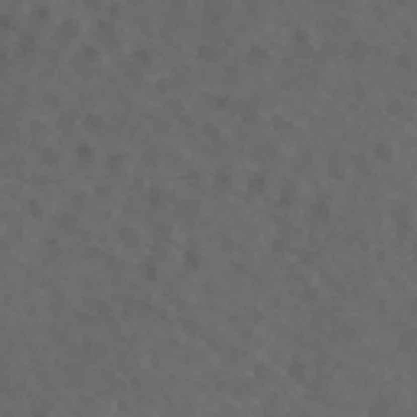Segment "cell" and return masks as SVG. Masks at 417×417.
I'll use <instances>...</instances> for the list:
<instances>
[{
    "label": "cell",
    "mask_w": 417,
    "mask_h": 417,
    "mask_svg": "<svg viewBox=\"0 0 417 417\" xmlns=\"http://www.w3.org/2000/svg\"><path fill=\"white\" fill-rule=\"evenodd\" d=\"M294 43H297V46H307V43H310L307 30H294Z\"/></svg>",
    "instance_id": "44dd1931"
},
{
    "label": "cell",
    "mask_w": 417,
    "mask_h": 417,
    "mask_svg": "<svg viewBox=\"0 0 417 417\" xmlns=\"http://www.w3.org/2000/svg\"><path fill=\"white\" fill-rule=\"evenodd\" d=\"M401 352H414L417 349V332L414 329H407V332H401Z\"/></svg>",
    "instance_id": "8992f818"
},
{
    "label": "cell",
    "mask_w": 417,
    "mask_h": 417,
    "mask_svg": "<svg viewBox=\"0 0 417 417\" xmlns=\"http://www.w3.org/2000/svg\"><path fill=\"white\" fill-rule=\"evenodd\" d=\"M26 212H30L33 219H39V215H43V205H39L36 199H26Z\"/></svg>",
    "instance_id": "e0dca14e"
},
{
    "label": "cell",
    "mask_w": 417,
    "mask_h": 417,
    "mask_svg": "<svg viewBox=\"0 0 417 417\" xmlns=\"http://www.w3.org/2000/svg\"><path fill=\"white\" fill-rule=\"evenodd\" d=\"M352 163H356L362 173H368V160H362V154H356V157H352Z\"/></svg>",
    "instance_id": "4316f807"
},
{
    "label": "cell",
    "mask_w": 417,
    "mask_h": 417,
    "mask_svg": "<svg viewBox=\"0 0 417 417\" xmlns=\"http://www.w3.org/2000/svg\"><path fill=\"white\" fill-rule=\"evenodd\" d=\"M147 199H150V205H163V202H166V192H163V189H150Z\"/></svg>",
    "instance_id": "2e32d148"
},
{
    "label": "cell",
    "mask_w": 417,
    "mask_h": 417,
    "mask_svg": "<svg viewBox=\"0 0 417 417\" xmlns=\"http://www.w3.org/2000/svg\"><path fill=\"white\" fill-rule=\"evenodd\" d=\"M391 215H394V222L401 225V232H404V228H407V219H411V212H407V202H394Z\"/></svg>",
    "instance_id": "277c9868"
},
{
    "label": "cell",
    "mask_w": 417,
    "mask_h": 417,
    "mask_svg": "<svg viewBox=\"0 0 417 417\" xmlns=\"http://www.w3.org/2000/svg\"><path fill=\"white\" fill-rule=\"evenodd\" d=\"M215 186H219V189H225V186H228V170H219V173H215Z\"/></svg>",
    "instance_id": "ffe728a7"
},
{
    "label": "cell",
    "mask_w": 417,
    "mask_h": 417,
    "mask_svg": "<svg viewBox=\"0 0 417 417\" xmlns=\"http://www.w3.org/2000/svg\"><path fill=\"white\" fill-rule=\"evenodd\" d=\"M372 154H375V160L388 163V160H391V144H385V141H375V144H372Z\"/></svg>",
    "instance_id": "5b68a950"
},
{
    "label": "cell",
    "mask_w": 417,
    "mask_h": 417,
    "mask_svg": "<svg viewBox=\"0 0 417 417\" xmlns=\"http://www.w3.org/2000/svg\"><path fill=\"white\" fill-rule=\"evenodd\" d=\"M349 55H352V59H362V55H365V43H362V39H352Z\"/></svg>",
    "instance_id": "9a60e30c"
},
{
    "label": "cell",
    "mask_w": 417,
    "mask_h": 417,
    "mask_svg": "<svg viewBox=\"0 0 417 417\" xmlns=\"http://www.w3.org/2000/svg\"><path fill=\"white\" fill-rule=\"evenodd\" d=\"M345 173V160H342V154H332L329 157V176H342Z\"/></svg>",
    "instance_id": "52a82bcc"
},
{
    "label": "cell",
    "mask_w": 417,
    "mask_h": 417,
    "mask_svg": "<svg viewBox=\"0 0 417 417\" xmlns=\"http://www.w3.org/2000/svg\"><path fill=\"white\" fill-rule=\"evenodd\" d=\"M43 163H52V166H55V163H59V154L46 147V150H43Z\"/></svg>",
    "instance_id": "7402d4cb"
},
{
    "label": "cell",
    "mask_w": 417,
    "mask_h": 417,
    "mask_svg": "<svg viewBox=\"0 0 417 417\" xmlns=\"http://www.w3.org/2000/svg\"><path fill=\"white\" fill-rule=\"evenodd\" d=\"M381 411H388V398H378L372 404V414H381Z\"/></svg>",
    "instance_id": "cb8c5ba5"
},
{
    "label": "cell",
    "mask_w": 417,
    "mask_h": 417,
    "mask_svg": "<svg viewBox=\"0 0 417 417\" xmlns=\"http://www.w3.org/2000/svg\"><path fill=\"white\" fill-rule=\"evenodd\" d=\"M281 199H284V202H294V199H297V189H294V186H284V189H281Z\"/></svg>",
    "instance_id": "ac0fdd59"
},
{
    "label": "cell",
    "mask_w": 417,
    "mask_h": 417,
    "mask_svg": "<svg viewBox=\"0 0 417 417\" xmlns=\"http://www.w3.org/2000/svg\"><path fill=\"white\" fill-rule=\"evenodd\" d=\"M205 137H208V141H219V127H212V124H208V127H205Z\"/></svg>",
    "instance_id": "f546056e"
},
{
    "label": "cell",
    "mask_w": 417,
    "mask_h": 417,
    "mask_svg": "<svg viewBox=\"0 0 417 417\" xmlns=\"http://www.w3.org/2000/svg\"><path fill=\"white\" fill-rule=\"evenodd\" d=\"M82 59H85V62H95V59H98V46L85 43V46H82Z\"/></svg>",
    "instance_id": "4fadbf2b"
},
{
    "label": "cell",
    "mask_w": 417,
    "mask_h": 417,
    "mask_svg": "<svg viewBox=\"0 0 417 417\" xmlns=\"http://www.w3.org/2000/svg\"><path fill=\"white\" fill-rule=\"evenodd\" d=\"M121 166H124V157H121V154H114V157L108 160V170H111V173H117Z\"/></svg>",
    "instance_id": "d6986e66"
},
{
    "label": "cell",
    "mask_w": 417,
    "mask_h": 417,
    "mask_svg": "<svg viewBox=\"0 0 417 417\" xmlns=\"http://www.w3.org/2000/svg\"><path fill=\"white\" fill-rule=\"evenodd\" d=\"M248 62H267V49H264L261 43H251V49H248Z\"/></svg>",
    "instance_id": "30bf717a"
},
{
    "label": "cell",
    "mask_w": 417,
    "mask_h": 417,
    "mask_svg": "<svg viewBox=\"0 0 417 417\" xmlns=\"http://www.w3.org/2000/svg\"><path fill=\"white\" fill-rule=\"evenodd\" d=\"M85 127H101V117L98 114H85Z\"/></svg>",
    "instance_id": "484cf974"
},
{
    "label": "cell",
    "mask_w": 417,
    "mask_h": 417,
    "mask_svg": "<svg viewBox=\"0 0 417 417\" xmlns=\"http://www.w3.org/2000/svg\"><path fill=\"white\" fill-rule=\"evenodd\" d=\"M75 160H79L82 166H88L92 163V147H88V144H75Z\"/></svg>",
    "instance_id": "9c48e42d"
},
{
    "label": "cell",
    "mask_w": 417,
    "mask_h": 417,
    "mask_svg": "<svg viewBox=\"0 0 417 417\" xmlns=\"http://www.w3.org/2000/svg\"><path fill=\"white\" fill-rule=\"evenodd\" d=\"M55 228H62V232H72V228H79V219H75L72 212H59V215H55Z\"/></svg>",
    "instance_id": "3957f363"
},
{
    "label": "cell",
    "mask_w": 417,
    "mask_h": 417,
    "mask_svg": "<svg viewBox=\"0 0 417 417\" xmlns=\"http://www.w3.org/2000/svg\"><path fill=\"white\" fill-rule=\"evenodd\" d=\"M157 274H160V270H157V267H154V264H150V261L144 264V277H147V281H157Z\"/></svg>",
    "instance_id": "603a6c76"
},
{
    "label": "cell",
    "mask_w": 417,
    "mask_h": 417,
    "mask_svg": "<svg viewBox=\"0 0 417 417\" xmlns=\"http://www.w3.org/2000/svg\"><path fill=\"white\" fill-rule=\"evenodd\" d=\"M310 219H313V222H329V219H332L329 202H326V199H316V202L310 205Z\"/></svg>",
    "instance_id": "6da1fadb"
},
{
    "label": "cell",
    "mask_w": 417,
    "mask_h": 417,
    "mask_svg": "<svg viewBox=\"0 0 417 417\" xmlns=\"http://www.w3.org/2000/svg\"><path fill=\"white\" fill-rule=\"evenodd\" d=\"M290 378H297V381L307 378V368H303V362H290Z\"/></svg>",
    "instance_id": "5bb4252c"
},
{
    "label": "cell",
    "mask_w": 417,
    "mask_h": 417,
    "mask_svg": "<svg viewBox=\"0 0 417 417\" xmlns=\"http://www.w3.org/2000/svg\"><path fill=\"white\" fill-rule=\"evenodd\" d=\"M248 192H264V176H261V173H251V179H248Z\"/></svg>",
    "instance_id": "7c38bea8"
},
{
    "label": "cell",
    "mask_w": 417,
    "mask_h": 417,
    "mask_svg": "<svg viewBox=\"0 0 417 417\" xmlns=\"http://www.w3.org/2000/svg\"><path fill=\"white\" fill-rule=\"evenodd\" d=\"M186 264H189V267H199V254L189 251V254H186Z\"/></svg>",
    "instance_id": "f1b7e54d"
},
{
    "label": "cell",
    "mask_w": 417,
    "mask_h": 417,
    "mask_svg": "<svg viewBox=\"0 0 417 417\" xmlns=\"http://www.w3.org/2000/svg\"><path fill=\"white\" fill-rule=\"evenodd\" d=\"M137 62H141V65H147V62H150V49H137Z\"/></svg>",
    "instance_id": "83f0119b"
},
{
    "label": "cell",
    "mask_w": 417,
    "mask_h": 417,
    "mask_svg": "<svg viewBox=\"0 0 417 417\" xmlns=\"http://www.w3.org/2000/svg\"><path fill=\"white\" fill-rule=\"evenodd\" d=\"M199 59H219V46H215V43H202V46H199Z\"/></svg>",
    "instance_id": "8fae6325"
},
{
    "label": "cell",
    "mask_w": 417,
    "mask_h": 417,
    "mask_svg": "<svg viewBox=\"0 0 417 417\" xmlns=\"http://www.w3.org/2000/svg\"><path fill=\"white\" fill-rule=\"evenodd\" d=\"M59 33H62V39H72L75 33H79V23H75L72 17H65V20H62V26H59Z\"/></svg>",
    "instance_id": "ba28073f"
},
{
    "label": "cell",
    "mask_w": 417,
    "mask_h": 417,
    "mask_svg": "<svg viewBox=\"0 0 417 417\" xmlns=\"http://www.w3.org/2000/svg\"><path fill=\"white\" fill-rule=\"evenodd\" d=\"M17 52L20 55L36 52V33H20V36H17Z\"/></svg>",
    "instance_id": "7a4b0ae2"
},
{
    "label": "cell",
    "mask_w": 417,
    "mask_h": 417,
    "mask_svg": "<svg viewBox=\"0 0 417 417\" xmlns=\"http://www.w3.org/2000/svg\"><path fill=\"white\" fill-rule=\"evenodd\" d=\"M33 17H39V20L49 17V7H46V4H36V7H33Z\"/></svg>",
    "instance_id": "d4e9b609"
}]
</instances>
